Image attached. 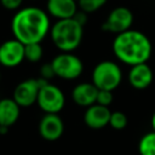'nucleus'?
Instances as JSON below:
<instances>
[{"label": "nucleus", "mask_w": 155, "mask_h": 155, "mask_svg": "<svg viewBox=\"0 0 155 155\" xmlns=\"http://www.w3.org/2000/svg\"><path fill=\"white\" fill-rule=\"evenodd\" d=\"M54 46L62 52H73L79 47L84 35V27L74 18L58 19L50 30Z\"/></svg>", "instance_id": "7ed1b4c3"}, {"label": "nucleus", "mask_w": 155, "mask_h": 155, "mask_svg": "<svg viewBox=\"0 0 155 155\" xmlns=\"http://www.w3.org/2000/svg\"><path fill=\"white\" fill-rule=\"evenodd\" d=\"M64 132V122L58 114H45L39 122L40 136L50 142L57 140Z\"/></svg>", "instance_id": "9d476101"}, {"label": "nucleus", "mask_w": 155, "mask_h": 155, "mask_svg": "<svg viewBox=\"0 0 155 155\" xmlns=\"http://www.w3.org/2000/svg\"><path fill=\"white\" fill-rule=\"evenodd\" d=\"M22 2L23 0H0V4L2 5V7L7 10H17L22 5Z\"/></svg>", "instance_id": "4be33fe9"}, {"label": "nucleus", "mask_w": 155, "mask_h": 155, "mask_svg": "<svg viewBox=\"0 0 155 155\" xmlns=\"http://www.w3.org/2000/svg\"><path fill=\"white\" fill-rule=\"evenodd\" d=\"M98 94V88L92 82H81L78 84L71 91L73 101L80 107H91L96 103Z\"/></svg>", "instance_id": "ddd939ff"}, {"label": "nucleus", "mask_w": 155, "mask_h": 155, "mask_svg": "<svg viewBox=\"0 0 155 155\" xmlns=\"http://www.w3.org/2000/svg\"><path fill=\"white\" fill-rule=\"evenodd\" d=\"M105 2H107V0H79L78 6L80 7L81 11H84L86 13H91V12H94L98 8H101Z\"/></svg>", "instance_id": "6ab92c4d"}, {"label": "nucleus", "mask_w": 155, "mask_h": 155, "mask_svg": "<svg viewBox=\"0 0 155 155\" xmlns=\"http://www.w3.org/2000/svg\"><path fill=\"white\" fill-rule=\"evenodd\" d=\"M153 79H154L153 70L147 63L132 65L128 71V82L136 90L148 88L151 85Z\"/></svg>", "instance_id": "f8f14e48"}, {"label": "nucleus", "mask_w": 155, "mask_h": 155, "mask_svg": "<svg viewBox=\"0 0 155 155\" xmlns=\"http://www.w3.org/2000/svg\"><path fill=\"white\" fill-rule=\"evenodd\" d=\"M51 65L53 68L54 76L64 80L78 79L84 70V64L81 59L71 52H62L57 54L51 61Z\"/></svg>", "instance_id": "39448f33"}, {"label": "nucleus", "mask_w": 155, "mask_h": 155, "mask_svg": "<svg viewBox=\"0 0 155 155\" xmlns=\"http://www.w3.org/2000/svg\"><path fill=\"white\" fill-rule=\"evenodd\" d=\"M53 76H54V71H53V68H52L51 63H46V64L41 65V68H40V78L41 79L48 81Z\"/></svg>", "instance_id": "412c9836"}, {"label": "nucleus", "mask_w": 155, "mask_h": 155, "mask_svg": "<svg viewBox=\"0 0 155 155\" xmlns=\"http://www.w3.org/2000/svg\"><path fill=\"white\" fill-rule=\"evenodd\" d=\"M110 115L111 111L109 107H104L94 103L86 109L84 115V121L87 127L92 130H101L107 125H109Z\"/></svg>", "instance_id": "9b49d317"}, {"label": "nucleus", "mask_w": 155, "mask_h": 155, "mask_svg": "<svg viewBox=\"0 0 155 155\" xmlns=\"http://www.w3.org/2000/svg\"><path fill=\"white\" fill-rule=\"evenodd\" d=\"M113 91H108V90H98V94H97V104L104 105V107H109L113 103Z\"/></svg>", "instance_id": "aec40b11"}, {"label": "nucleus", "mask_w": 155, "mask_h": 155, "mask_svg": "<svg viewBox=\"0 0 155 155\" xmlns=\"http://www.w3.org/2000/svg\"><path fill=\"white\" fill-rule=\"evenodd\" d=\"M42 46L41 42H34V44H27L24 45V58L28 62L36 63L42 58Z\"/></svg>", "instance_id": "f3484780"}, {"label": "nucleus", "mask_w": 155, "mask_h": 155, "mask_svg": "<svg viewBox=\"0 0 155 155\" xmlns=\"http://www.w3.org/2000/svg\"><path fill=\"white\" fill-rule=\"evenodd\" d=\"M138 151L140 155H155V132L145 133L139 143H138Z\"/></svg>", "instance_id": "dca6fc26"}, {"label": "nucleus", "mask_w": 155, "mask_h": 155, "mask_svg": "<svg viewBox=\"0 0 155 155\" xmlns=\"http://www.w3.org/2000/svg\"><path fill=\"white\" fill-rule=\"evenodd\" d=\"M24 44L17 39L7 40L0 45V64L6 68L19 65L24 61Z\"/></svg>", "instance_id": "1a4fd4ad"}, {"label": "nucleus", "mask_w": 155, "mask_h": 155, "mask_svg": "<svg viewBox=\"0 0 155 155\" xmlns=\"http://www.w3.org/2000/svg\"><path fill=\"white\" fill-rule=\"evenodd\" d=\"M0 78H1V75H0Z\"/></svg>", "instance_id": "a878e982"}, {"label": "nucleus", "mask_w": 155, "mask_h": 155, "mask_svg": "<svg viewBox=\"0 0 155 155\" xmlns=\"http://www.w3.org/2000/svg\"><path fill=\"white\" fill-rule=\"evenodd\" d=\"M47 11L57 19L73 18L78 12V4L74 0H47Z\"/></svg>", "instance_id": "4468645a"}, {"label": "nucleus", "mask_w": 155, "mask_h": 155, "mask_svg": "<svg viewBox=\"0 0 155 155\" xmlns=\"http://www.w3.org/2000/svg\"><path fill=\"white\" fill-rule=\"evenodd\" d=\"M127 122H128L127 116L122 111H113L111 113L110 120H109V125L114 130H124L127 126Z\"/></svg>", "instance_id": "a211bd4d"}, {"label": "nucleus", "mask_w": 155, "mask_h": 155, "mask_svg": "<svg viewBox=\"0 0 155 155\" xmlns=\"http://www.w3.org/2000/svg\"><path fill=\"white\" fill-rule=\"evenodd\" d=\"M73 18H74L76 22H79V23L84 27V25L86 24V22H87V13L80 10V11H78V12L75 13V16H74Z\"/></svg>", "instance_id": "5701e85b"}, {"label": "nucleus", "mask_w": 155, "mask_h": 155, "mask_svg": "<svg viewBox=\"0 0 155 155\" xmlns=\"http://www.w3.org/2000/svg\"><path fill=\"white\" fill-rule=\"evenodd\" d=\"M151 126H153V131L155 132V113L151 116Z\"/></svg>", "instance_id": "b1692460"}, {"label": "nucleus", "mask_w": 155, "mask_h": 155, "mask_svg": "<svg viewBox=\"0 0 155 155\" xmlns=\"http://www.w3.org/2000/svg\"><path fill=\"white\" fill-rule=\"evenodd\" d=\"M11 30L22 44L41 42L51 30L47 13L39 7H24L12 18Z\"/></svg>", "instance_id": "f257e3e1"}, {"label": "nucleus", "mask_w": 155, "mask_h": 155, "mask_svg": "<svg viewBox=\"0 0 155 155\" xmlns=\"http://www.w3.org/2000/svg\"><path fill=\"white\" fill-rule=\"evenodd\" d=\"M113 51L119 61L132 67L147 63L151 56L153 46L145 34L130 29L115 36Z\"/></svg>", "instance_id": "f03ea898"}, {"label": "nucleus", "mask_w": 155, "mask_h": 155, "mask_svg": "<svg viewBox=\"0 0 155 155\" xmlns=\"http://www.w3.org/2000/svg\"><path fill=\"white\" fill-rule=\"evenodd\" d=\"M21 114V107L16 103L13 98L0 99V126L11 127L17 122Z\"/></svg>", "instance_id": "2eb2a0df"}, {"label": "nucleus", "mask_w": 155, "mask_h": 155, "mask_svg": "<svg viewBox=\"0 0 155 155\" xmlns=\"http://www.w3.org/2000/svg\"><path fill=\"white\" fill-rule=\"evenodd\" d=\"M48 82L47 80H44L41 78L39 79H27L23 80L22 82H19L13 91V96L12 98L16 101V103L22 108H28L30 105H33L34 103H36L38 101V96H39V91L40 87Z\"/></svg>", "instance_id": "0eeeda50"}, {"label": "nucleus", "mask_w": 155, "mask_h": 155, "mask_svg": "<svg viewBox=\"0 0 155 155\" xmlns=\"http://www.w3.org/2000/svg\"><path fill=\"white\" fill-rule=\"evenodd\" d=\"M36 103L45 114H58L64 108L65 97L59 87L46 82L40 87Z\"/></svg>", "instance_id": "423d86ee"}, {"label": "nucleus", "mask_w": 155, "mask_h": 155, "mask_svg": "<svg viewBox=\"0 0 155 155\" xmlns=\"http://www.w3.org/2000/svg\"><path fill=\"white\" fill-rule=\"evenodd\" d=\"M132 23L133 13L131 12V10L125 6H119L110 11L105 22L102 24V29L104 31L114 33L117 35L120 33L130 30Z\"/></svg>", "instance_id": "6e6552de"}, {"label": "nucleus", "mask_w": 155, "mask_h": 155, "mask_svg": "<svg viewBox=\"0 0 155 155\" xmlns=\"http://www.w3.org/2000/svg\"><path fill=\"white\" fill-rule=\"evenodd\" d=\"M74 1H76V2H78V1H79V0H74Z\"/></svg>", "instance_id": "393cba45"}, {"label": "nucleus", "mask_w": 155, "mask_h": 155, "mask_svg": "<svg viewBox=\"0 0 155 155\" xmlns=\"http://www.w3.org/2000/svg\"><path fill=\"white\" fill-rule=\"evenodd\" d=\"M122 80V71L120 67L111 61L99 62L92 71V84L98 90L114 91Z\"/></svg>", "instance_id": "20e7f679"}]
</instances>
